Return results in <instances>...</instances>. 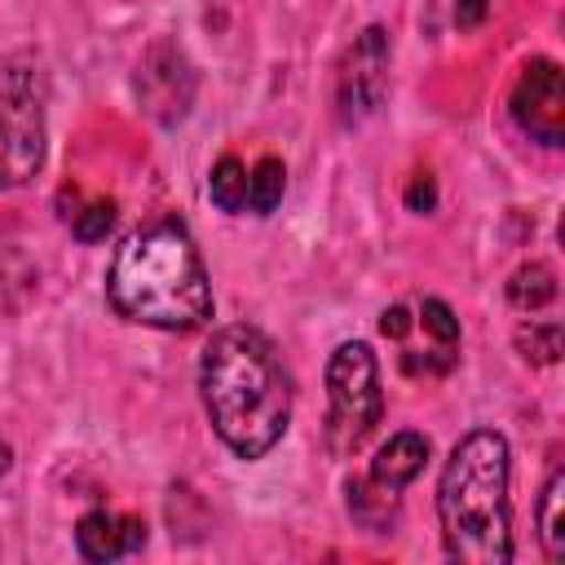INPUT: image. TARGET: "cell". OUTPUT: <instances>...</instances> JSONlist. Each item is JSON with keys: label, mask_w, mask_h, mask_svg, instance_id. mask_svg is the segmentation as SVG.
<instances>
[{"label": "cell", "mask_w": 565, "mask_h": 565, "mask_svg": "<svg viewBox=\"0 0 565 565\" xmlns=\"http://www.w3.org/2000/svg\"><path fill=\"white\" fill-rule=\"evenodd\" d=\"M199 393L216 437L238 459H260L287 433L291 380L256 327H221L199 358Z\"/></svg>", "instance_id": "6da1fadb"}, {"label": "cell", "mask_w": 565, "mask_h": 565, "mask_svg": "<svg viewBox=\"0 0 565 565\" xmlns=\"http://www.w3.org/2000/svg\"><path fill=\"white\" fill-rule=\"evenodd\" d=\"M106 300L119 318L159 327V331H194L212 318V282L203 256L181 221H154L132 230L110 260Z\"/></svg>", "instance_id": "7a4b0ae2"}, {"label": "cell", "mask_w": 565, "mask_h": 565, "mask_svg": "<svg viewBox=\"0 0 565 565\" xmlns=\"http://www.w3.org/2000/svg\"><path fill=\"white\" fill-rule=\"evenodd\" d=\"M437 521L446 556L463 565L512 561V503H508V441L490 428L468 433L437 481Z\"/></svg>", "instance_id": "3957f363"}, {"label": "cell", "mask_w": 565, "mask_h": 565, "mask_svg": "<svg viewBox=\"0 0 565 565\" xmlns=\"http://www.w3.org/2000/svg\"><path fill=\"white\" fill-rule=\"evenodd\" d=\"M384 415L380 362L371 344L344 340L327 362V450L353 455Z\"/></svg>", "instance_id": "277c9868"}, {"label": "cell", "mask_w": 565, "mask_h": 565, "mask_svg": "<svg viewBox=\"0 0 565 565\" xmlns=\"http://www.w3.org/2000/svg\"><path fill=\"white\" fill-rule=\"evenodd\" d=\"M44 163V84L31 66L0 62V190L26 185Z\"/></svg>", "instance_id": "5b68a950"}, {"label": "cell", "mask_w": 565, "mask_h": 565, "mask_svg": "<svg viewBox=\"0 0 565 565\" xmlns=\"http://www.w3.org/2000/svg\"><path fill=\"white\" fill-rule=\"evenodd\" d=\"M388 93V31L384 26H366L353 49L340 62L335 75V106L344 124H362L366 115L380 110Z\"/></svg>", "instance_id": "8992f818"}, {"label": "cell", "mask_w": 565, "mask_h": 565, "mask_svg": "<svg viewBox=\"0 0 565 565\" xmlns=\"http://www.w3.org/2000/svg\"><path fill=\"white\" fill-rule=\"evenodd\" d=\"M512 119L543 146L565 141V75L552 57H534L512 88Z\"/></svg>", "instance_id": "52a82bcc"}, {"label": "cell", "mask_w": 565, "mask_h": 565, "mask_svg": "<svg viewBox=\"0 0 565 565\" xmlns=\"http://www.w3.org/2000/svg\"><path fill=\"white\" fill-rule=\"evenodd\" d=\"M137 93L154 119H163V124L181 119L190 110V97H194V71H190L185 53L168 40L150 44V53L137 66Z\"/></svg>", "instance_id": "ba28073f"}, {"label": "cell", "mask_w": 565, "mask_h": 565, "mask_svg": "<svg viewBox=\"0 0 565 565\" xmlns=\"http://www.w3.org/2000/svg\"><path fill=\"white\" fill-rule=\"evenodd\" d=\"M141 543H146L141 516H119V512L93 508L75 525V547L84 561H119V556H132Z\"/></svg>", "instance_id": "9c48e42d"}, {"label": "cell", "mask_w": 565, "mask_h": 565, "mask_svg": "<svg viewBox=\"0 0 565 565\" xmlns=\"http://www.w3.org/2000/svg\"><path fill=\"white\" fill-rule=\"evenodd\" d=\"M424 463H428V437H419L411 428L406 433H393L375 450V459H371V486L384 490V494H402L424 472Z\"/></svg>", "instance_id": "30bf717a"}, {"label": "cell", "mask_w": 565, "mask_h": 565, "mask_svg": "<svg viewBox=\"0 0 565 565\" xmlns=\"http://www.w3.org/2000/svg\"><path fill=\"white\" fill-rule=\"evenodd\" d=\"M539 543H543L547 561L565 556V472L561 468L547 477L543 499H539Z\"/></svg>", "instance_id": "8fae6325"}, {"label": "cell", "mask_w": 565, "mask_h": 565, "mask_svg": "<svg viewBox=\"0 0 565 565\" xmlns=\"http://www.w3.org/2000/svg\"><path fill=\"white\" fill-rule=\"evenodd\" d=\"M508 300H512L516 309H525V313L552 305V300H556V274H552L543 260L521 265V269L508 278Z\"/></svg>", "instance_id": "7c38bea8"}, {"label": "cell", "mask_w": 565, "mask_h": 565, "mask_svg": "<svg viewBox=\"0 0 565 565\" xmlns=\"http://www.w3.org/2000/svg\"><path fill=\"white\" fill-rule=\"evenodd\" d=\"M282 190H287V172L274 154H265L252 172H247V207L256 216H269L278 203H282Z\"/></svg>", "instance_id": "4fadbf2b"}, {"label": "cell", "mask_w": 565, "mask_h": 565, "mask_svg": "<svg viewBox=\"0 0 565 565\" xmlns=\"http://www.w3.org/2000/svg\"><path fill=\"white\" fill-rule=\"evenodd\" d=\"M207 194L221 212H238L247 207V168L234 159V154H221L216 168H212V181H207Z\"/></svg>", "instance_id": "5bb4252c"}, {"label": "cell", "mask_w": 565, "mask_h": 565, "mask_svg": "<svg viewBox=\"0 0 565 565\" xmlns=\"http://www.w3.org/2000/svg\"><path fill=\"white\" fill-rule=\"evenodd\" d=\"M415 318H419V327L446 349V353H455L459 358V318L450 313V305L446 300H437V296H424L419 300V309H415Z\"/></svg>", "instance_id": "9a60e30c"}, {"label": "cell", "mask_w": 565, "mask_h": 565, "mask_svg": "<svg viewBox=\"0 0 565 565\" xmlns=\"http://www.w3.org/2000/svg\"><path fill=\"white\" fill-rule=\"evenodd\" d=\"M516 349L530 358V362H539V366H552L556 358H561V322H525V327H516Z\"/></svg>", "instance_id": "2e32d148"}, {"label": "cell", "mask_w": 565, "mask_h": 565, "mask_svg": "<svg viewBox=\"0 0 565 565\" xmlns=\"http://www.w3.org/2000/svg\"><path fill=\"white\" fill-rule=\"evenodd\" d=\"M110 225H115V203H88L84 212L71 216V230H75L79 243H97V238H106Z\"/></svg>", "instance_id": "e0dca14e"}, {"label": "cell", "mask_w": 565, "mask_h": 565, "mask_svg": "<svg viewBox=\"0 0 565 565\" xmlns=\"http://www.w3.org/2000/svg\"><path fill=\"white\" fill-rule=\"evenodd\" d=\"M433 203H437L433 177H428V172H419V177L411 181V190H406V207H411V212H433Z\"/></svg>", "instance_id": "ac0fdd59"}, {"label": "cell", "mask_w": 565, "mask_h": 565, "mask_svg": "<svg viewBox=\"0 0 565 565\" xmlns=\"http://www.w3.org/2000/svg\"><path fill=\"white\" fill-rule=\"evenodd\" d=\"M486 9H490V0H459V4H455V22H459L463 31H472V26H481Z\"/></svg>", "instance_id": "d6986e66"}, {"label": "cell", "mask_w": 565, "mask_h": 565, "mask_svg": "<svg viewBox=\"0 0 565 565\" xmlns=\"http://www.w3.org/2000/svg\"><path fill=\"white\" fill-rule=\"evenodd\" d=\"M9 463H13V450L0 441V472H9Z\"/></svg>", "instance_id": "ffe728a7"}]
</instances>
